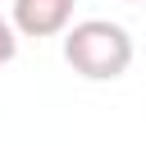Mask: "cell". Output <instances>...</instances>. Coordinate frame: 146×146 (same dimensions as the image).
Masks as SVG:
<instances>
[{
    "mask_svg": "<svg viewBox=\"0 0 146 146\" xmlns=\"http://www.w3.org/2000/svg\"><path fill=\"white\" fill-rule=\"evenodd\" d=\"M59 36H64V64L87 82H114L132 68L137 46H132L123 23L82 18V23H68Z\"/></svg>",
    "mask_w": 146,
    "mask_h": 146,
    "instance_id": "cell-1",
    "label": "cell"
},
{
    "mask_svg": "<svg viewBox=\"0 0 146 146\" xmlns=\"http://www.w3.org/2000/svg\"><path fill=\"white\" fill-rule=\"evenodd\" d=\"M73 5L78 0H14L9 23L18 27V36H59L73 23Z\"/></svg>",
    "mask_w": 146,
    "mask_h": 146,
    "instance_id": "cell-2",
    "label": "cell"
},
{
    "mask_svg": "<svg viewBox=\"0 0 146 146\" xmlns=\"http://www.w3.org/2000/svg\"><path fill=\"white\" fill-rule=\"evenodd\" d=\"M14 55H18V27L9 18H0V68H9Z\"/></svg>",
    "mask_w": 146,
    "mask_h": 146,
    "instance_id": "cell-3",
    "label": "cell"
},
{
    "mask_svg": "<svg viewBox=\"0 0 146 146\" xmlns=\"http://www.w3.org/2000/svg\"><path fill=\"white\" fill-rule=\"evenodd\" d=\"M123 5H141V0H123Z\"/></svg>",
    "mask_w": 146,
    "mask_h": 146,
    "instance_id": "cell-4",
    "label": "cell"
}]
</instances>
